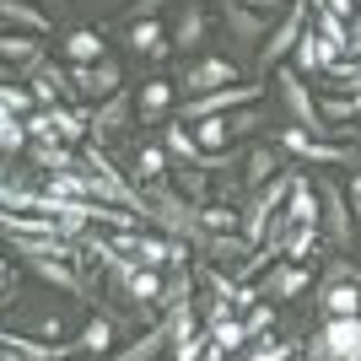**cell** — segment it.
I'll list each match as a JSON object with an SVG mask.
<instances>
[{
	"mask_svg": "<svg viewBox=\"0 0 361 361\" xmlns=\"http://www.w3.org/2000/svg\"><path fill=\"white\" fill-rule=\"evenodd\" d=\"M275 87H281V103L291 108V119H297L302 130H324V114H318L313 92L302 87V71H297V65H291V71H281V75H275Z\"/></svg>",
	"mask_w": 361,
	"mask_h": 361,
	"instance_id": "obj_1",
	"label": "cell"
},
{
	"mask_svg": "<svg viewBox=\"0 0 361 361\" xmlns=\"http://www.w3.org/2000/svg\"><path fill=\"white\" fill-rule=\"evenodd\" d=\"M259 97V87H238V81H232V87H216V92H200L195 103L183 108V119H216V114H221V108H238V103H254Z\"/></svg>",
	"mask_w": 361,
	"mask_h": 361,
	"instance_id": "obj_2",
	"label": "cell"
},
{
	"mask_svg": "<svg viewBox=\"0 0 361 361\" xmlns=\"http://www.w3.org/2000/svg\"><path fill=\"white\" fill-rule=\"evenodd\" d=\"M302 27H307V0H302L297 11H291L286 22H281V27L270 32V44H259V65L270 71V65L281 60V54H291V49H297V38H302Z\"/></svg>",
	"mask_w": 361,
	"mask_h": 361,
	"instance_id": "obj_3",
	"label": "cell"
},
{
	"mask_svg": "<svg viewBox=\"0 0 361 361\" xmlns=\"http://www.w3.org/2000/svg\"><path fill=\"white\" fill-rule=\"evenodd\" d=\"M71 81L87 92V97H114L119 81H124V71H119V60H97V65H75Z\"/></svg>",
	"mask_w": 361,
	"mask_h": 361,
	"instance_id": "obj_4",
	"label": "cell"
},
{
	"mask_svg": "<svg viewBox=\"0 0 361 361\" xmlns=\"http://www.w3.org/2000/svg\"><path fill=\"white\" fill-rule=\"evenodd\" d=\"M318 345L329 350L334 361H361V318H329V329Z\"/></svg>",
	"mask_w": 361,
	"mask_h": 361,
	"instance_id": "obj_5",
	"label": "cell"
},
{
	"mask_svg": "<svg viewBox=\"0 0 361 361\" xmlns=\"http://www.w3.org/2000/svg\"><path fill=\"white\" fill-rule=\"evenodd\" d=\"M281 146H291L297 157H307V162H356V151H345V146H324V140H313L302 124L281 130Z\"/></svg>",
	"mask_w": 361,
	"mask_h": 361,
	"instance_id": "obj_6",
	"label": "cell"
},
{
	"mask_svg": "<svg viewBox=\"0 0 361 361\" xmlns=\"http://www.w3.org/2000/svg\"><path fill=\"white\" fill-rule=\"evenodd\" d=\"M329 65H334V44L318 27H302V38H297V71L313 75V71H329Z\"/></svg>",
	"mask_w": 361,
	"mask_h": 361,
	"instance_id": "obj_7",
	"label": "cell"
},
{
	"mask_svg": "<svg viewBox=\"0 0 361 361\" xmlns=\"http://www.w3.org/2000/svg\"><path fill=\"white\" fill-rule=\"evenodd\" d=\"M232 81H238V65L232 60H200L195 71L183 75L189 92H216V87H232Z\"/></svg>",
	"mask_w": 361,
	"mask_h": 361,
	"instance_id": "obj_8",
	"label": "cell"
},
{
	"mask_svg": "<svg viewBox=\"0 0 361 361\" xmlns=\"http://www.w3.org/2000/svg\"><path fill=\"white\" fill-rule=\"evenodd\" d=\"M307 281H313V275H307V270H302V264H286V270H275L270 275V281H259V297H281V302H286V297H302V291H307Z\"/></svg>",
	"mask_w": 361,
	"mask_h": 361,
	"instance_id": "obj_9",
	"label": "cell"
},
{
	"mask_svg": "<svg viewBox=\"0 0 361 361\" xmlns=\"http://www.w3.org/2000/svg\"><path fill=\"white\" fill-rule=\"evenodd\" d=\"M173 334H178V324L167 318V324H157V329H151V334H140V340H135V345H130V350H119V356H114V361H157V356H162V350H167V340H173Z\"/></svg>",
	"mask_w": 361,
	"mask_h": 361,
	"instance_id": "obj_10",
	"label": "cell"
},
{
	"mask_svg": "<svg viewBox=\"0 0 361 361\" xmlns=\"http://www.w3.org/2000/svg\"><path fill=\"white\" fill-rule=\"evenodd\" d=\"M318 195H324V205H329V238L340 243V248H350V216H345V200H340V189H334L329 178H318Z\"/></svg>",
	"mask_w": 361,
	"mask_h": 361,
	"instance_id": "obj_11",
	"label": "cell"
},
{
	"mask_svg": "<svg viewBox=\"0 0 361 361\" xmlns=\"http://www.w3.org/2000/svg\"><path fill=\"white\" fill-rule=\"evenodd\" d=\"M0 345H11L22 361H65L75 345H44V340H27V334H0Z\"/></svg>",
	"mask_w": 361,
	"mask_h": 361,
	"instance_id": "obj_12",
	"label": "cell"
},
{
	"mask_svg": "<svg viewBox=\"0 0 361 361\" xmlns=\"http://www.w3.org/2000/svg\"><path fill=\"white\" fill-rule=\"evenodd\" d=\"M65 54H71L75 65H97L103 60V32L97 27H75L71 38H65Z\"/></svg>",
	"mask_w": 361,
	"mask_h": 361,
	"instance_id": "obj_13",
	"label": "cell"
},
{
	"mask_svg": "<svg viewBox=\"0 0 361 361\" xmlns=\"http://www.w3.org/2000/svg\"><path fill=\"white\" fill-rule=\"evenodd\" d=\"M124 124H130V97H124V92H114V97L92 114V130H97V135H114V130H124Z\"/></svg>",
	"mask_w": 361,
	"mask_h": 361,
	"instance_id": "obj_14",
	"label": "cell"
},
{
	"mask_svg": "<svg viewBox=\"0 0 361 361\" xmlns=\"http://www.w3.org/2000/svg\"><path fill=\"white\" fill-rule=\"evenodd\" d=\"M324 307H329V318H356L361 313V286H350V281L324 286Z\"/></svg>",
	"mask_w": 361,
	"mask_h": 361,
	"instance_id": "obj_15",
	"label": "cell"
},
{
	"mask_svg": "<svg viewBox=\"0 0 361 361\" xmlns=\"http://www.w3.org/2000/svg\"><path fill=\"white\" fill-rule=\"evenodd\" d=\"M0 22H16L27 32H49V16L38 6H27V0H0Z\"/></svg>",
	"mask_w": 361,
	"mask_h": 361,
	"instance_id": "obj_16",
	"label": "cell"
},
{
	"mask_svg": "<svg viewBox=\"0 0 361 361\" xmlns=\"http://www.w3.org/2000/svg\"><path fill=\"white\" fill-rule=\"evenodd\" d=\"M291 221H297V226H318V200H313V189H307V183H291Z\"/></svg>",
	"mask_w": 361,
	"mask_h": 361,
	"instance_id": "obj_17",
	"label": "cell"
},
{
	"mask_svg": "<svg viewBox=\"0 0 361 361\" xmlns=\"http://www.w3.org/2000/svg\"><path fill=\"white\" fill-rule=\"evenodd\" d=\"M108 345H114V324L108 318H92L87 329H81V340H75V350H92V356H103Z\"/></svg>",
	"mask_w": 361,
	"mask_h": 361,
	"instance_id": "obj_18",
	"label": "cell"
},
{
	"mask_svg": "<svg viewBox=\"0 0 361 361\" xmlns=\"http://www.w3.org/2000/svg\"><path fill=\"white\" fill-rule=\"evenodd\" d=\"M167 103H173V81H146V92H140V114L146 119H157V114H167Z\"/></svg>",
	"mask_w": 361,
	"mask_h": 361,
	"instance_id": "obj_19",
	"label": "cell"
},
{
	"mask_svg": "<svg viewBox=\"0 0 361 361\" xmlns=\"http://www.w3.org/2000/svg\"><path fill=\"white\" fill-rule=\"evenodd\" d=\"M211 340L226 350V356H232V350H243V345H248V329H243L238 318H216V324H211Z\"/></svg>",
	"mask_w": 361,
	"mask_h": 361,
	"instance_id": "obj_20",
	"label": "cell"
},
{
	"mask_svg": "<svg viewBox=\"0 0 361 361\" xmlns=\"http://www.w3.org/2000/svg\"><path fill=\"white\" fill-rule=\"evenodd\" d=\"M135 254H140V264H146V270H157V264H167V259H183L178 248H173V243H162V238H146V232H140Z\"/></svg>",
	"mask_w": 361,
	"mask_h": 361,
	"instance_id": "obj_21",
	"label": "cell"
},
{
	"mask_svg": "<svg viewBox=\"0 0 361 361\" xmlns=\"http://www.w3.org/2000/svg\"><path fill=\"white\" fill-rule=\"evenodd\" d=\"M124 286H130V291H135V297L140 302H162V281H157V270H135V264H130V275H124Z\"/></svg>",
	"mask_w": 361,
	"mask_h": 361,
	"instance_id": "obj_22",
	"label": "cell"
},
{
	"mask_svg": "<svg viewBox=\"0 0 361 361\" xmlns=\"http://www.w3.org/2000/svg\"><path fill=\"white\" fill-rule=\"evenodd\" d=\"M275 173H281V167H275V151H270V146H254V151H248V183H259V189H264Z\"/></svg>",
	"mask_w": 361,
	"mask_h": 361,
	"instance_id": "obj_23",
	"label": "cell"
},
{
	"mask_svg": "<svg viewBox=\"0 0 361 361\" xmlns=\"http://www.w3.org/2000/svg\"><path fill=\"white\" fill-rule=\"evenodd\" d=\"M313 27L324 32V38H329L334 49H350V32H345V22H340V16H334L329 6H318V16H313Z\"/></svg>",
	"mask_w": 361,
	"mask_h": 361,
	"instance_id": "obj_24",
	"label": "cell"
},
{
	"mask_svg": "<svg viewBox=\"0 0 361 361\" xmlns=\"http://www.w3.org/2000/svg\"><path fill=\"white\" fill-rule=\"evenodd\" d=\"M130 44H135L140 54H167L162 27H157V22H135V27H130Z\"/></svg>",
	"mask_w": 361,
	"mask_h": 361,
	"instance_id": "obj_25",
	"label": "cell"
},
{
	"mask_svg": "<svg viewBox=\"0 0 361 361\" xmlns=\"http://www.w3.org/2000/svg\"><path fill=\"white\" fill-rule=\"evenodd\" d=\"M226 135H232V130H226L221 119H200V124H195V140H200V151H226Z\"/></svg>",
	"mask_w": 361,
	"mask_h": 361,
	"instance_id": "obj_26",
	"label": "cell"
},
{
	"mask_svg": "<svg viewBox=\"0 0 361 361\" xmlns=\"http://www.w3.org/2000/svg\"><path fill=\"white\" fill-rule=\"evenodd\" d=\"M205 334H195V329H183V334H173V361H200L205 356Z\"/></svg>",
	"mask_w": 361,
	"mask_h": 361,
	"instance_id": "obj_27",
	"label": "cell"
},
{
	"mask_svg": "<svg viewBox=\"0 0 361 361\" xmlns=\"http://www.w3.org/2000/svg\"><path fill=\"white\" fill-rule=\"evenodd\" d=\"M0 60L32 65V60H38V44H27V38H11V32H0Z\"/></svg>",
	"mask_w": 361,
	"mask_h": 361,
	"instance_id": "obj_28",
	"label": "cell"
},
{
	"mask_svg": "<svg viewBox=\"0 0 361 361\" xmlns=\"http://www.w3.org/2000/svg\"><path fill=\"white\" fill-rule=\"evenodd\" d=\"M226 27L238 32L243 44H254V38H259V16H254V11H238V6L226 0Z\"/></svg>",
	"mask_w": 361,
	"mask_h": 361,
	"instance_id": "obj_29",
	"label": "cell"
},
{
	"mask_svg": "<svg viewBox=\"0 0 361 361\" xmlns=\"http://www.w3.org/2000/svg\"><path fill=\"white\" fill-rule=\"evenodd\" d=\"M32 270L44 275L49 286H65V291H81V281H75L71 270H65V264H54V259H32Z\"/></svg>",
	"mask_w": 361,
	"mask_h": 361,
	"instance_id": "obj_30",
	"label": "cell"
},
{
	"mask_svg": "<svg viewBox=\"0 0 361 361\" xmlns=\"http://www.w3.org/2000/svg\"><path fill=\"white\" fill-rule=\"evenodd\" d=\"M200 226H205V232H232V226H238V211H232V205H205V211H200Z\"/></svg>",
	"mask_w": 361,
	"mask_h": 361,
	"instance_id": "obj_31",
	"label": "cell"
},
{
	"mask_svg": "<svg viewBox=\"0 0 361 361\" xmlns=\"http://www.w3.org/2000/svg\"><path fill=\"white\" fill-rule=\"evenodd\" d=\"M135 167H140V178H146V183H151V178H162L167 151H162V146H140V162H135Z\"/></svg>",
	"mask_w": 361,
	"mask_h": 361,
	"instance_id": "obj_32",
	"label": "cell"
},
{
	"mask_svg": "<svg viewBox=\"0 0 361 361\" xmlns=\"http://www.w3.org/2000/svg\"><path fill=\"white\" fill-rule=\"evenodd\" d=\"M167 151H173V157H189V162H200V140L189 135V130H167Z\"/></svg>",
	"mask_w": 361,
	"mask_h": 361,
	"instance_id": "obj_33",
	"label": "cell"
},
{
	"mask_svg": "<svg viewBox=\"0 0 361 361\" xmlns=\"http://www.w3.org/2000/svg\"><path fill=\"white\" fill-rule=\"evenodd\" d=\"M173 38H178V44H200V38H205V11H189L178 22V32H173Z\"/></svg>",
	"mask_w": 361,
	"mask_h": 361,
	"instance_id": "obj_34",
	"label": "cell"
},
{
	"mask_svg": "<svg viewBox=\"0 0 361 361\" xmlns=\"http://www.w3.org/2000/svg\"><path fill=\"white\" fill-rule=\"evenodd\" d=\"M340 281H350V286H361V270L350 264V259H334L329 275H324V286H340Z\"/></svg>",
	"mask_w": 361,
	"mask_h": 361,
	"instance_id": "obj_35",
	"label": "cell"
},
{
	"mask_svg": "<svg viewBox=\"0 0 361 361\" xmlns=\"http://www.w3.org/2000/svg\"><path fill=\"white\" fill-rule=\"evenodd\" d=\"M54 92H60V71H44L38 81H32V97H38V103L54 108Z\"/></svg>",
	"mask_w": 361,
	"mask_h": 361,
	"instance_id": "obj_36",
	"label": "cell"
},
{
	"mask_svg": "<svg viewBox=\"0 0 361 361\" xmlns=\"http://www.w3.org/2000/svg\"><path fill=\"white\" fill-rule=\"evenodd\" d=\"M318 114H329V119H350V114H361V97H350V92H345V97H334V103H324Z\"/></svg>",
	"mask_w": 361,
	"mask_h": 361,
	"instance_id": "obj_37",
	"label": "cell"
},
{
	"mask_svg": "<svg viewBox=\"0 0 361 361\" xmlns=\"http://www.w3.org/2000/svg\"><path fill=\"white\" fill-rule=\"evenodd\" d=\"M38 162L54 167V173H71V151L65 146H38Z\"/></svg>",
	"mask_w": 361,
	"mask_h": 361,
	"instance_id": "obj_38",
	"label": "cell"
},
{
	"mask_svg": "<svg viewBox=\"0 0 361 361\" xmlns=\"http://www.w3.org/2000/svg\"><path fill=\"white\" fill-rule=\"evenodd\" d=\"M27 103H32V92H22V87H0V108H6V114H22Z\"/></svg>",
	"mask_w": 361,
	"mask_h": 361,
	"instance_id": "obj_39",
	"label": "cell"
},
{
	"mask_svg": "<svg viewBox=\"0 0 361 361\" xmlns=\"http://www.w3.org/2000/svg\"><path fill=\"white\" fill-rule=\"evenodd\" d=\"M178 195H183V200H205V178L183 167V173H178Z\"/></svg>",
	"mask_w": 361,
	"mask_h": 361,
	"instance_id": "obj_40",
	"label": "cell"
},
{
	"mask_svg": "<svg viewBox=\"0 0 361 361\" xmlns=\"http://www.w3.org/2000/svg\"><path fill=\"white\" fill-rule=\"evenodd\" d=\"M313 243H318V232H313V226H297V238L286 243V254H291V259H302L307 248H313Z\"/></svg>",
	"mask_w": 361,
	"mask_h": 361,
	"instance_id": "obj_41",
	"label": "cell"
},
{
	"mask_svg": "<svg viewBox=\"0 0 361 361\" xmlns=\"http://www.w3.org/2000/svg\"><path fill=\"white\" fill-rule=\"evenodd\" d=\"M270 307H254V313H248V318H243V329H248V340H254V334H264V329H270Z\"/></svg>",
	"mask_w": 361,
	"mask_h": 361,
	"instance_id": "obj_42",
	"label": "cell"
},
{
	"mask_svg": "<svg viewBox=\"0 0 361 361\" xmlns=\"http://www.w3.org/2000/svg\"><path fill=\"white\" fill-rule=\"evenodd\" d=\"M297 350L291 345H264V350H254V356H243V361H291Z\"/></svg>",
	"mask_w": 361,
	"mask_h": 361,
	"instance_id": "obj_43",
	"label": "cell"
},
{
	"mask_svg": "<svg viewBox=\"0 0 361 361\" xmlns=\"http://www.w3.org/2000/svg\"><path fill=\"white\" fill-rule=\"evenodd\" d=\"M226 130H232V135H248V130H259V119H254V114H238V119L226 124Z\"/></svg>",
	"mask_w": 361,
	"mask_h": 361,
	"instance_id": "obj_44",
	"label": "cell"
},
{
	"mask_svg": "<svg viewBox=\"0 0 361 361\" xmlns=\"http://www.w3.org/2000/svg\"><path fill=\"white\" fill-rule=\"evenodd\" d=\"M350 6H356V0H329V11H334V16H345Z\"/></svg>",
	"mask_w": 361,
	"mask_h": 361,
	"instance_id": "obj_45",
	"label": "cell"
},
{
	"mask_svg": "<svg viewBox=\"0 0 361 361\" xmlns=\"http://www.w3.org/2000/svg\"><path fill=\"white\" fill-rule=\"evenodd\" d=\"M350 200H356V211H361V173L350 178Z\"/></svg>",
	"mask_w": 361,
	"mask_h": 361,
	"instance_id": "obj_46",
	"label": "cell"
},
{
	"mask_svg": "<svg viewBox=\"0 0 361 361\" xmlns=\"http://www.w3.org/2000/svg\"><path fill=\"white\" fill-rule=\"evenodd\" d=\"M350 49H356V54H361V22H356V27H350Z\"/></svg>",
	"mask_w": 361,
	"mask_h": 361,
	"instance_id": "obj_47",
	"label": "cell"
},
{
	"mask_svg": "<svg viewBox=\"0 0 361 361\" xmlns=\"http://www.w3.org/2000/svg\"><path fill=\"white\" fill-rule=\"evenodd\" d=\"M243 6H254V11H270L275 0H243Z\"/></svg>",
	"mask_w": 361,
	"mask_h": 361,
	"instance_id": "obj_48",
	"label": "cell"
},
{
	"mask_svg": "<svg viewBox=\"0 0 361 361\" xmlns=\"http://www.w3.org/2000/svg\"><path fill=\"white\" fill-rule=\"evenodd\" d=\"M167 0H140V11H162Z\"/></svg>",
	"mask_w": 361,
	"mask_h": 361,
	"instance_id": "obj_49",
	"label": "cell"
},
{
	"mask_svg": "<svg viewBox=\"0 0 361 361\" xmlns=\"http://www.w3.org/2000/svg\"><path fill=\"white\" fill-rule=\"evenodd\" d=\"M0 75H6V65H0Z\"/></svg>",
	"mask_w": 361,
	"mask_h": 361,
	"instance_id": "obj_50",
	"label": "cell"
},
{
	"mask_svg": "<svg viewBox=\"0 0 361 361\" xmlns=\"http://www.w3.org/2000/svg\"><path fill=\"white\" fill-rule=\"evenodd\" d=\"M356 318H361V313H356Z\"/></svg>",
	"mask_w": 361,
	"mask_h": 361,
	"instance_id": "obj_51",
	"label": "cell"
}]
</instances>
